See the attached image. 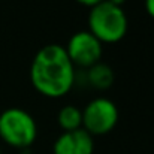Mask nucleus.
I'll use <instances>...</instances> for the list:
<instances>
[{
  "label": "nucleus",
  "instance_id": "f8f14e48",
  "mask_svg": "<svg viewBox=\"0 0 154 154\" xmlns=\"http://www.w3.org/2000/svg\"><path fill=\"white\" fill-rule=\"evenodd\" d=\"M0 154H2V151H0Z\"/></svg>",
  "mask_w": 154,
  "mask_h": 154
},
{
  "label": "nucleus",
  "instance_id": "9b49d317",
  "mask_svg": "<svg viewBox=\"0 0 154 154\" xmlns=\"http://www.w3.org/2000/svg\"><path fill=\"white\" fill-rule=\"evenodd\" d=\"M106 2H109V3H112V5L118 6V8H123V6H124V3H126L127 0H106Z\"/></svg>",
  "mask_w": 154,
  "mask_h": 154
},
{
  "label": "nucleus",
  "instance_id": "0eeeda50",
  "mask_svg": "<svg viewBox=\"0 0 154 154\" xmlns=\"http://www.w3.org/2000/svg\"><path fill=\"white\" fill-rule=\"evenodd\" d=\"M87 81L96 90H109L115 81V73L109 64L99 61L87 69Z\"/></svg>",
  "mask_w": 154,
  "mask_h": 154
},
{
  "label": "nucleus",
  "instance_id": "f257e3e1",
  "mask_svg": "<svg viewBox=\"0 0 154 154\" xmlns=\"http://www.w3.org/2000/svg\"><path fill=\"white\" fill-rule=\"evenodd\" d=\"M30 81L42 96L61 97L67 94L75 82V66L64 47L50 44L36 52L30 66Z\"/></svg>",
  "mask_w": 154,
  "mask_h": 154
},
{
  "label": "nucleus",
  "instance_id": "423d86ee",
  "mask_svg": "<svg viewBox=\"0 0 154 154\" xmlns=\"http://www.w3.org/2000/svg\"><path fill=\"white\" fill-rule=\"evenodd\" d=\"M94 139L82 127L73 132H63L52 145V154H93Z\"/></svg>",
  "mask_w": 154,
  "mask_h": 154
},
{
  "label": "nucleus",
  "instance_id": "39448f33",
  "mask_svg": "<svg viewBox=\"0 0 154 154\" xmlns=\"http://www.w3.org/2000/svg\"><path fill=\"white\" fill-rule=\"evenodd\" d=\"M102 48L103 45L88 32H76L67 41L64 47L66 54L73 66H79L82 69H88L93 64L102 61Z\"/></svg>",
  "mask_w": 154,
  "mask_h": 154
},
{
  "label": "nucleus",
  "instance_id": "9d476101",
  "mask_svg": "<svg viewBox=\"0 0 154 154\" xmlns=\"http://www.w3.org/2000/svg\"><path fill=\"white\" fill-rule=\"evenodd\" d=\"M76 3H79V5H82V6H87V8H93V6H96V5H99V3H102L105 0H75Z\"/></svg>",
  "mask_w": 154,
  "mask_h": 154
},
{
  "label": "nucleus",
  "instance_id": "6e6552de",
  "mask_svg": "<svg viewBox=\"0 0 154 154\" xmlns=\"http://www.w3.org/2000/svg\"><path fill=\"white\" fill-rule=\"evenodd\" d=\"M58 126L63 132H73L82 127V111L73 105H64L57 115Z\"/></svg>",
  "mask_w": 154,
  "mask_h": 154
},
{
  "label": "nucleus",
  "instance_id": "7ed1b4c3",
  "mask_svg": "<svg viewBox=\"0 0 154 154\" xmlns=\"http://www.w3.org/2000/svg\"><path fill=\"white\" fill-rule=\"evenodd\" d=\"M38 136V126L32 114L21 108H8L0 114V138L9 147L26 150Z\"/></svg>",
  "mask_w": 154,
  "mask_h": 154
},
{
  "label": "nucleus",
  "instance_id": "20e7f679",
  "mask_svg": "<svg viewBox=\"0 0 154 154\" xmlns=\"http://www.w3.org/2000/svg\"><path fill=\"white\" fill-rule=\"evenodd\" d=\"M82 111V129L91 136H103L112 132L118 123L117 105L106 99L97 97L87 103Z\"/></svg>",
  "mask_w": 154,
  "mask_h": 154
},
{
  "label": "nucleus",
  "instance_id": "f03ea898",
  "mask_svg": "<svg viewBox=\"0 0 154 154\" xmlns=\"http://www.w3.org/2000/svg\"><path fill=\"white\" fill-rule=\"evenodd\" d=\"M87 24L88 32L102 45L120 42L126 36L129 27L124 9L106 0L90 9Z\"/></svg>",
  "mask_w": 154,
  "mask_h": 154
},
{
  "label": "nucleus",
  "instance_id": "1a4fd4ad",
  "mask_svg": "<svg viewBox=\"0 0 154 154\" xmlns=\"http://www.w3.org/2000/svg\"><path fill=\"white\" fill-rule=\"evenodd\" d=\"M144 6H145V12L154 20V0H144Z\"/></svg>",
  "mask_w": 154,
  "mask_h": 154
}]
</instances>
